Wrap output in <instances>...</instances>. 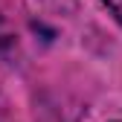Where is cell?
I'll list each match as a JSON object with an SVG mask.
<instances>
[{
  "instance_id": "obj_1",
  "label": "cell",
  "mask_w": 122,
  "mask_h": 122,
  "mask_svg": "<svg viewBox=\"0 0 122 122\" xmlns=\"http://www.w3.org/2000/svg\"><path fill=\"white\" fill-rule=\"evenodd\" d=\"M102 3L108 6V9H111V15H113V18L122 23V0H102Z\"/></svg>"
}]
</instances>
